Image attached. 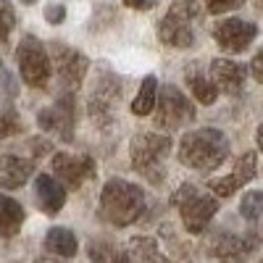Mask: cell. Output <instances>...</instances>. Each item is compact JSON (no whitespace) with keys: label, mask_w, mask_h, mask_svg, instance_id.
Listing matches in <instances>:
<instances>
[{"label":"cell","mask_w":263,"mask_h":263,"mask_svg":"<svg viewBox=\"0 0 263 263\" xmlns=\"http://www.w3.org/2000/svg\"><path fill=\"white\" fill-rule=\"evenodd\" d=\"M16 27V11L11 6V0H0V45L8 42V34Z\"/></svg>","instance_id":"cell-25"},{"label":"cell","mask_w":263,"mask_h":263,"mask_svg":"<svg viewBox=\"0 0 263 263\" xmlns=\"http://www.w3.org/2000/svg\"><path fill=\"white\" fill-rule=\"evenodd\" d=\"M114 263H135V260L129 258V253H119V258H116Z\"/></svg>","instance_id":"cell-33"},{"label":"cell","mask_w":263,"mask_h":263,"mask_svg":"<svg viewBox=\"0 0 263 263\" xmlns=\"http://www.w3.org/2000/svg\"><path fill=\"white\" fill-rule=\"evenodd\" d=\"M156 92H158V79L147 74L137 90V98L132 100V114L135 116H150L153 114V105H156Z\"/></svg>","instance_id":"cell-20"},{"label":"cell","mask_w":263,"mask_h":263,"mask_svg":"<svg viewBox=\"0 0 263 263\" xmlns=\"http://www.w3.org/2000/svg\"><path fill=\"white\" fill-rule=\"evenodd\" d=\"M29 145H32V153H34V156H48L50 147H53V142H48L45 137H34Z\"/></svg>","instance_id":"cell-30"},{"label":"cell","mask_w":263,"mask_h":263,"mask_svg":"<svg viewBox=\"0 0 263 263\" xmlns=\"http://www.w3.org/2000/svg\"><path fill=\"white\" fill-rule=\"evenodd\" d=\"M171 205L179 208L182 213V224L190 234H200L205 232V227L211 224V218L218 211V197L203 192L195 184H182L177 192L171 195Z\"/></svg>","instance_id":"cell-5"},{"label":"cell","mask_w":263,"mask_h":263,"mask_svg":"<svg viewBox=\"0 0 263 263\" xmlns=\"http://www.w3.org/2000/svg\"><path fill=\"white\" fill-rule=\"evenodd\" d=\"M124 6H126V8H137V11H140V8H147V6H150V0H124Z\"/></svg>","instance_id":"cell-32"},{"label":"cell","mask_w":263,"mask_h":263,"mask_svg":"<svg viewBox=\"0 0 263 263\" xmlns=\"http://www.w3.org/2000/svg\"><path fill=\"white\" fill-rule=\"evenodd\" d=\"M45 250L50 255H58V258H74L77 250H79V239H77V234L71 229L53 227L45 234Z\"/></svg>","instance_id":"cell-18"},{"label":"cell","mask_w":263,"mask_h":263,"mask_svg":"<svg viewBox=\"0 0 263 263\" xmlns=\"http://www.w3.org/2000/svg\"><path fill=\"white\" fill-rule=\"evenodd\" d=\"M74 119H77L74 95H61L53 108H42L37 114V124L42 126V132H50L63 142L74 140Z\"/></svg>","instance_id":"cell-9"},{"label":"cell","mask_w":263,"mask_h":263,"mask_svg":"<svg viewBox=\"0 0 263 263\" xmlns=\"http://www.w3.org/2000/svg\"><path fill=\"white\" fill-rule=\"evenodd\" d=\"M208 190H211L216 197H232L234 190H239V187L234 184L232 177H221V179H211V182H208Z\"/></svg>","instance_id":"cell-26"},{"label":"cell","mask_w":263,"mask_h":263,"mask_svg":"<svg viewBox=\"0 0 263 263\" xmlns=\"http://www.w3.org/2000/svg\"><path fill=\"white\" fill-rule=\"evenodd\" d=\"M229 177L234 179L237 187H245L248 182H253V179L258 177V153H255V150L242 153V158H237L234 171L229 174Z\"/></svg>","instance_id":"cell-21"},{"label":"cell","mask_w":263,"mask_h":263,"mask_svg":"<svg viewBox=\"0 0 263 263\" xmlns=\"http://www.w3.org/2000/svg\"><path fill=\"white\" fill-rule=\"evenodd\" d=\"M145 211V192L126 179H108L100 192V216L114 227L135 224Z\"/></svg>","instance_id":"cell-2"},{"label":"cell","mask_w":263,"mask_h":263,"mask_svg":"<svg viewBox=\"0 0 263 263\" xmlns=\"http://www.w3.org/2000/svg\"><path fill=\"white\" fill-rule=\"evenodd\" d=\"M208 74H211L213 87L224 95H239L248 79V69L232 58H213Z\"/></svg>","instance_id":"cell-13"},{"label":"cell","mask_w":263,"mask_h":263,"mask_svg":"<svg viewBox=\"0 0 263 263\" xmlns=\"http://www.w3.org/2000/svg\"><path fill=\"white\" fill-rule=\"evenodd\" d=\"M129 258L135 263H171L163 255L156 237H132L129 239Z\"/></svg>","instance_id":"cell-19"},{"label":"cell","mask_w":263,"mask_h":263,"mask_svg":"<svg viewBox=\"0 0 263 263\" xmlns=\"http://www.w3.org/2000/svg\"><path fill=\"white\" fill-rule=\"evenodd\" d=\"M260 211H263V192L260 190H250L242 195V203H239V213H242V218H248V221L255 227L258 218H260Z\"/></svg>","instance_id":"cell-22"},{"label":"cell","mask_w":263,"mask_h":263,"mask_svg":"<svg viewBox=\"0 0 263 263\" xmlns=\"http://www.w3.org/2000/svg\"><path fill=\"white\" fill-rule=\"evenodd\" d=\"M53 66L50 69H55V77L58 82L66 87V90H77V87L84 82L87 71H90V61H87L84 53L69 48V45H61V42H55L53 45Z\"/></svg>","instance_id":"cell-10"},{"label":"cell","mask_w":263,"mask_h":263,"mask_svg":"<svg viewBox=\"0 0 263 263\" xmlns=\"http://www.w3.org/2000/svg\"><path fill=\"white\" fill-rule=\"evenodd\" d=\"M203 21V8L197 0H177L171 3L166 16L158 24V40L166 48L187 50L195 45L197 37V24Z\"/></svg>","instance_id":"cell-3"},{"label":"cell","mask_w":263,"mask_h":263,"mask_svg":"<svg viewBox=\"0 0 263 263\" xmlns=\"http://www.w3.org/2000/svg\"><path fill=\"white\" fill-rule=\"evenodd\" d=\"M0 92H3V95H8V98H13V95L18 92L16 79H13V74L6 69V66H0Z\"/></svg>","instance_id":"cell-28"},{"label":"cell","mask_w":263,"mask_h":263,"mask_svg":"<svg viewBox=\"0 0 263 263\" xmlns=\"http://www.w3.org/2000/svg\"><path fill=\"white\" fill-rule=\"evenodd\" d=\"M24 208L11 195L0 192V237H16L24 227Z\"/></svg>","instance_id":"cell-17"},{"label":"cell","mask_w":263,"mask_h":263,"mask_svg":"<svg viewBox=\"0 0 263 263\" xmlns=\"http://www.w3.org/2000/svg\"><path fill=\"white\" fill-rule=\"evenodd\" d=\"M87 253H90V260H92V263H114L121 250H119L116 245H111V242H103V239H98V242L87 245Z\"/></svg>","instance_id":"cell-24"},{"label":"cell","mask_w":263,"mask_h":263,"mask_svg":"<svg viewBox=\"0 0 263 263\" xmlns=\"http://www.w3.org/2000/svg\"><path fill=\"white\" fill-rule=\"evenodd\" d=\"M184 82L190 87L192 98L200 103V105H213L216 98H218V90L213 87L211 79H205V74L200 71V63H190L184 69Z\"/></svg>","instance_id":"cell-16"},{"label":"cell","mask_w":263,"mask_h":263,"mask_svg":"<svg viewBox=\"0 0 263 263\" xmlns=\"http://www.w3.org/2000/svg\"><path fill=\"white\" fill-rule=\"evenodd\" d=\"M21 132V116L13 105L0 103V140H6L11 135H18Z\"/></svg>","instance_id":"cell-23"},{"label":"cell","mask_w":263,"mask_h":263,"mask_svg":"<svg viewBox=\"0 0 263 263\" xmlns=\"http://www.w3.org/2000/svg\"><path fill=\"white\" fill-rule=\"evenodd\" d=\"M34 171V163L18 156H0V187L3 190H18L24 187Z\"/></svg>","instance_id":"cell-15"},{"label":"cell","mask_w":263,"mask_h":263,"mask_svg":"<svg viewBox=\"0 0 263 263\" xmlns=\"http://www.w3.org/2000/svg\"><path fill=\"white\" fill-rule=\"evenodd\" d=\"M171 147H174V142L166 135H156V132L137 135L132 140V166H135V171H140L150 184H161L166 179L163 161L171 156Z\"/></svg>","instance_id":"cell-4"},{"label":"cell","mask_w":263,"mask_h":263,"mask_svg":"<svg viewBox=\"0 0 263 263\" xmlns=\"http://www.w3.org/2000/svg\"><path fill=\"white\" fill-rule=\"evenodd\" d=\"M34 195H37V205L42 213L55 216L66 205V190L50 177V174H40L34 179Z\"/></svg>","instance_id":"cell-14"},{"label":"cell","mask_w":263,"mask_h":263,"mask_svg":"<svg viewBox=\"0 0 263 263\" xmlns=\"http://www.w3.org/2000/svg\"><path fill=\"white\" fill-rule=\"evenodd\" d=\"M40 263H55V260H50V258H42Z\"/></svg>","instance_id":"cell-35"},{"label":"cell","mask_w":263,"mask_h":263,"mask_svg":"<svg viewBox=\"0 0 263 263\" xmlns=\"http://www.w3.org/2000/svg\"><path fill=\"white\" fill-rule=\"evenodd\" d=\"M255 37H258V27L253 21H245V18H224L213 27L216 45L229 55L245 53L255 42Z\"/></svg>","instance_id":"cell-8"},{"label":"cell","mask_w":263,"mask_h":263,"mask_svg":"<svg viewBox=\"0 0 263 263\" xmlns=\"http://www.w3.org/2000/svg\"><path fill=\"white\" fill-rule=\"evenodd\" d=\"M45 21H48V24H63V21H66V6H61V3L48 6L45 8Z\"/></svg>","instance_id":"cell-29"},{"label":"cell","mask_w":263,"mask_h":263,"mask_svg":"<svg viewBox=\"0 0 263 263\" xmlns=\"http://www.w3.org/2000/svg\"><path fill=\"white\" fill-rule=\"evenodd\" d=\"M250 69H253V79L263 82V53H255V58L250 61Z\"/></svg>","instance_id":"cell-31"},{"label":"cell","mask_w":263,"mask_h":263,"mask_svg":"<svg viewBox=\"0 0 263 263\" xmlns=\"http://www.w3.org/2000/svg\"><path fill=\"white\" fill-rule=\"evenodd\" d=\"M156 126L166 129V132H177L187 124L195 121V105L190 103V98L174 84H163L156 92Z\"/></svg>","instance_id":"cell-6"},{"label":"cell","mask_w":263,"mask_h":263,"mask_svg":"<svg viewBox=\"0 0 263 263\" xmlns=\"http://www.w3.org/2000/svg\"><path fill=\"white\" fill-rule=\"evenodd\" d=\"M245 0H205V6H208V13H216V16H221L227 11H234L239 8Z\"/></svg>","instance_id":"cell-27"},{"label":"cell","mask_w":263,"mask_h":263,"mask_svg":"<svg viewBox=\"0 0 263 263\" xmlns=\"http://www.w3.org/2000/svg\"><path fill=\"white\" fill-rule=\"evenodd\" d=\"M16 63H18V74L29 87H48L50 82V55L45 50V45L34 37V34H24L16 48Z\"/></svg>","instance_id":"cell-7"},{"label":"cell","mask_w":263,"mask_h":263,"mask_svg":"<svg viewBox=\"0 0 263 263\" xmlns=\"http://www.w3.org/2000/svg\"><path fill=\"white\" fill-rule=\"evenodd\" d=\"M229 158V140L221 129H192L179 140V161L195 171H213Z\"/></svg>","instance_id":"cell-1"},{"label":"cell","mask_w":263,"mask_h":263,"mask_svg":"<svg viewBox=\"0 0 263 263\" xmlns=\"http://www.w3.org/2000/svg\"><path fill=\"white\" fill-rule=\"evenodd\" d=\"M21 3H24V6H32V3H37V0H21Z\"/></svg>","instance_id":"cell-34"},{"label":"cell","mask_w":263,"mask_h":263,"mask_svg":"<svg viewBox=\"0 0 263 263\" xmlns=\"http://www.w3.org/2000/svg\"><path fill=\"white\" fill-rule=\"evenodd\" d=\"M53 174L71 190H79L87 179L95 177V161L90 156H71V153H55L53 156Z\"/></svg>","instance_id":"cell-12"},{"label":"cell","mask_w":263,"mask_h":263,"mask_svg":"<svg viewBox=\"0 0 263 263\" xmlns=\"http://www.w3.org/2000/svg\"><path fill=\"white\" fill-rule=\"evenodd\" d=\"M258 248V234L250 229L248 234H229L218 232L208 239V250L218 258V263H248L250 253Z\"/></svg>","instance_id":"cell-11"}]
</instances>
